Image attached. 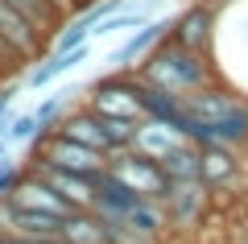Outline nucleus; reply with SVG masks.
<instances>
[{
	"mask_svg": "<svg viewBox=\"0 0 248 244\" xmlns=\"http://www.w3.org/2000/svg\"><path fill=\"white\" fill-rule=\"evenodd\" d=\"M4 153H9V141H0V157H4Z\"/></svg>",
	"mask_w": 248,
	"mask_h": 244,
	"instance_id": "22",
	"label": "nucleus"
},
{
	"mask_svg": "<svg viewBox=\"0 0 248 244\" xmlns=\"http://www.w3.org/2000/svg\"><path fill=\"white\" fill-rule=\"evenodd\" d=\"M236 170H240L236 149H228V145H203V149H199V182H203V186L232 182Z\"/></svg>",
	"mask_w": 248,
	"mask_h": 244,
	"instance_id": "14",
	"label": "nucleus"
},
{
	"mask_svg": "<svg viewBox=\"0 0 248 244\" xmlns=\"http://www.w3.org/2000/svg\"><path fill=\"white\" fill-rule=\"evenodd\" d=\"M58 240L62 244H112V232L95 211H71L66 219H58Z\"/></svg>",
	"mask_w": 248,
	"mask_h": 244,
	"instance_id": "13",
	"label": "nucleus"
},
{
	"mask_svg": "<svg viewBox=\"0 0 248 244\" xmlns=\"http://www.w3.org/2000/svg\"><path fill=\"white\" fill-rule=\"evenodd\" d=\"M50 4H54V9L62 13V9H71V4H79V0H50Z\"/></svg>",
	"mask_w": 248,
	"mask_h": 244,
	"instance_id": "21",
	"label": "nucleus"
},
{
	"mask_svg": "<svg viewBox=\"0 0 248 244\" xmlns=\"http://www.w3.org/2000/svg\"><path fill=\"white\" fill-rule=\"evenodd\" d=\"M33 149H37V166H54V170H66V174L99 178L108 170L104 153H95V149L79 145V141H71V137H62V132H46Z\"/></svg>",
	"mask_w": 248,
	"mask_h": 244,
	"instance_id": "5",
	"label": "nucleus"
},
{
	"mask_svg": "<svg viewBox=\"0 0 248 244\" xmlns=\"http://www.w3.org/2000/svg\"><path fill=\"white\" fill-rule=\"evenodd\" d=\"M9 203H17L21 211H33V215H50V219H66L71 215V207L54 195V186L46 182L42 174H33V170H25V174L13 182V191L4 195Z\"/></svg>",
	"mask_w": 248,
	"mask_h": 244,
	"instance_id": "7",
	"label": "nucleus"
},
{
	"mask_svg": "<svg viewBox=\"0 0 248 244\" xmlns=\"http://www.w3.org/2000/svg\"><path fill=\"white\" fill-rule=\"evenodd\" d=\"M79 4H91V0H79Z\"/></svg>",
	"mask_w": 248,
	"mask_h": 244,
	"instance_id": "23",
	"label": "nucleus"
},
{
	"mask_svg": "<svg viewBox=\"0 0 248 244\" xmlns=\"http://www.w3.org/2000/svg\"><path fill=\"white\" fill-rule=\"evenodd\" d=\"M166 29H170L166 17H145L141 25L133 29V33H124L120 50L112 54V66H116V70H137V62H141L145 54L153 50V46L166 42Z\"/></svg>",
	"mask_w": 248,
	"mask_h": 244,
	"instance_id": "9",
	"label": "nucleus"
},
{
	"mask_svg": "<svg viewBox=\"0 0 248 244\" xmlns=\"http://www.w3.org/2000/svg\"><path fill=\"white\" fill-rule=\"evenodd\" d=\"M54 132H62V137H71V141H79V145H87V149H95V153H112V141H108V129H104V120H99L91 108H79V112H66L58 120V129Z\"/></svg>",
	"mask_w": 248,
	"mask_h": 244,
	"instance_id": "11",
	"label": "nucleus"
},
{
	"mask_svg": "<svg viewBox=\"0 0 248 244\" xmlns=\"http://www.w3.org/2000/svg\"><path fill=\"white\" fill-rule=\"evenodd\" d=\"M21 174H25V170H21L17 162H13V153H4V157H0V199H4V195L13 191V182H17Z\"/></svg>",
	"mask_w": 248,
	"mask_h": 244,
	"instance_id": "19",
	"label": "nucleus"
},
{
	"mask_svg": "<svg viewBox=\"0 0 248 244\" xmlns=\"http://www.w3.org/2000/svg\"><path fill=\"white\" fill-rule=\"evenodd\" d=\"M13 116V91H0V141H4V124Z\"/></svg>",
	"mask_w": 248,
	"mask_h": 244,
	"instance_id": "20",
	"label": "nucleus"
},
{
	"mask_svg": "<svg viewBox=\"0 0 248 244\" xmlns=\"http://www.w3.org/2000/svg\"><path fill=\"white\" fill-rule=\"evenodd\" d=\"M108 174H112L124 191H133L137 199L161 203L166 191H170V178L161 174V166L149 162V157H141V153H133V149H116V153H108Z\"/></svg>",
	"mask_w": 248,
	"mask_h": 244,
	"instance_id": "4",
	"label": "nucleus"
},
{
	"mask_svg": "<svg viewBox=\"0 0 248 244\" xmlns=\"http://www.w3.org/2000/svg\"><path fill=\"white\" fill-rule=\"evenodd\" d=\"M33 174H42L71 211H91L95 207V178L66 174V170H54V166H37V162H33Z\"/></svg>",
	"mask_w": 248,
	"mask_h": 244,
	"instance_id": "10",
	"label": "nucleus"
},
{
	"mask_svg": "<svg viewBox=\"0 0 248 244\" xmlns=\"http://www.w3.org/2000/svg\"><path fill=\"white\" fill-rule=\"evenodd\" d=\"M33 116H37V129H42V137H46V132H54V129H58V120L66 116V91H54V96H46L42 104L33 108Z\"/></svg>",
	"mask_w": 248,
	"mask_h": 244,
	"instance_id": "18",
	"label": "nucleus"
},
{
	"mask_svg": "<svg viewBox=\"0 0 248 244\" xmlns=\"http://www.w3.org/2000/svg\"><path fill=\"white\" fill-rule=\"evenodd\" d=\"M182 145H190V141H186V132L178 129V124L145 116V120L137 124L133 145H128V149H133V153H141V157H149V162H161V157H170L174 149H182Z\"/></svg>",
	"mask_w": 248,
	"mask_h": 244,
	"instance_id": "8",
	"label": "nucleus"
},
{
	"mask_svg": "<svg viewBox=\"0 0 248 244\" xmlns=\"http://www.w3.org/2000/svg\"><path fill=\"white\" fill-rule=\"evenodd\" d=\"M145 21V9H137V4H128V0H120V4H116L112 13H108V17H99V25L91 29V42H95V37H116V33H133L137 25H141Z\"/></svg>",
	"mask_w": 248,
	"mask_h": 244,
	"instance_id": "15",
	"label": "nucleus"
},
{
	"mask_svg": "<svg viewBox=\"0 0 248 244\" xmlns=\"http://www.w3.org/2000/svg\"><path fill=\"white\" fill-rule=\"evenodd\" d=\"M170 182H199V145H182L157 162Z\"/></svg>",
	"mask_w": 248,
	"mask_h": 244,
	"instance_id": "16",
	"label": "nucleus"
},
{
	"mask_svg": "<svg viewBox=\"0 0 248 244\" xmlns=\"http://www.w3.org/2000/svg\"><path fill=\"white\" fill-rule=\"evenodd\" d=\"M91 58V42L75 46V50H62V54H46V58H33V66L25 70V87H46V83H54V79L71 75L79 62Z\"/></svg>",
	"mask_w": 248,
	"mask_h": 244,
	"instance_id": "12",
	"label": "nucleus"
},
{
	"mask_svg": "<svg viewBox=\"0 0 248 244\" xmlns=\"http://www.w3.org/2000/svg\"><path fill=\"white\" fill-rule=\"evenodd\" d=\"M166 37L174 46H182V50L207 58V50H211V42H215V13H211V4H190V9H182L174 21H170Z\"/></svg>",
	"mask_w": 248,
	"mask_h": 244,
	"instance_id": "6",
	"label": "nucleus"
},
{
	"mask_svg": "<svg viewBox=\"0 0 248 244\" xmlns=\"http://www.w3.org/2000/svg\"><path fill=\"white\" fill-rule=\"evenodd\" d=\"M137 75H141L149 87L166 91V96H178V99L211 83V66H207L203 54L182 50V46H174L170 37L157 42L141 62H137Z\"/></svg>",
	"mask_w": 248,
	"mask_h": 244,
	"instance_id": "2",
	"label": "nucleus"
},
{
	"mask_svg": "<svg viewBox=\"0 0 248 244\" xmlns=\"http://www.w3.org/2000/svg\"><path fill=\"white\" fill-rule=\"evenodd\" d=\"M182 132L199 149L203 145L240 149L248 145V104L207 83V87L182 96Z\"/></svg>",
	"mask_w": 248,
	"mask_h": 244,
	"instance_id": "1",
	"label": "nucleus"
},
{
	"mask_svg": "<svg viewBox=\"0 0 248 244\" xmlns=\"http://www.w3.org/2000/svg\"><path fill=\"white\" fill-rule=\"evenodd\" d=\"M4 4H13L21 17H29L37 29H42V33H50V25L58 21V9H54L50 0H4Z\"/></svg>",
	"mask_w": 248,
	"mask_h": 244,
	"instance_id": "17",
	"label": "nucleus"
},
{
	"mask_svg": "<svg viewBox=\"0 0 248 244\" xmlns=\"http://www.w3.org/2000/svg\"><path fill=\"white\" fill-rule=\"evenodd\" d=\"M87 108L104 120H133L141 124L145 120V108H141V96H137V75L133 70H116V75L99 79L91 87V99Z\"/></svg>",
	"mask_w": 248,
	"mask_h": 244,
	"instance_id": "3",
	"label": "nucleus"
}]
</instances>
